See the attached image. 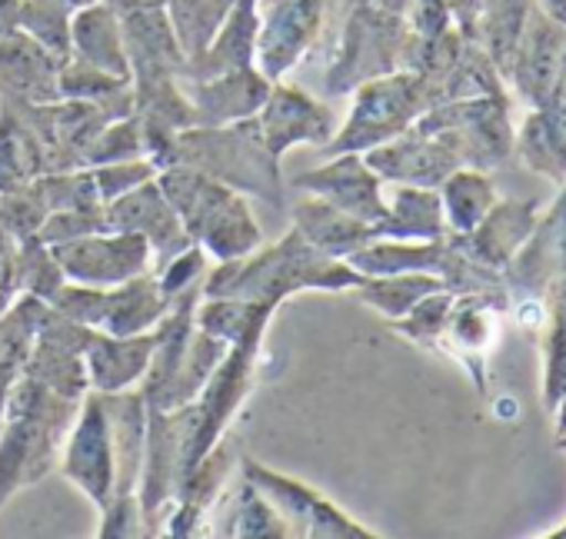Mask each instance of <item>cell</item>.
Returning <instances> with one entry per match:
<instances>
[{
  "label": "cell",
  "mask_w": 566,
  "mask_h": 539,
  "mask_svg": "<svg viewBox=\"0 0 566 539\" xmlns=\"http://www.w3.org/2000/svg\"><path fill=\"white\" fill-rule=\"evenodd\" d=\"M510 314L539 347V400L553 416L566 397V183L503 270Z\"/></svg>",
  "instance_id": "1"
},
{
  "label": "cell",
  "mask_w": 566,
  "mask_h": 539,
  "mask_svg": "<svg viewBox=\"0 0 566 539\" xmlns=\"http://www.w3.org/2000/svg\"><path fill=\"white\" fill-rule=\"evenodd\" d=\"M360 281L347 260L327 256L291 226L280 240L260 243L247 256L210 263L203 277V297H233L243 304L280 310L297 294H347Z\"/></svg>",
  "instance_id": "2"
},
{
  "label": "cell",
  "mask_w": 566,
  "mask_h": 539,
  "mask_svg": "<svg viewBox=\"0 0 566 539\" xmlns=\"http://www.w3.org/2000/svg\"><path fill=\"white\" fill-rule=\"evenodd\" d=\"M77 410L81 400L21 373L0 416V509L57 469Z\"/></svg>",
  "instance_id": "3"
},
{
  "label": "cell",
  "mask_w": 566,
  "mask_h": 539,
  "mask_svg": "<svg viewBox=\"0 0 566 539\" xmlns=\"http://www.w3.org/2000/svg\"><path fill=\"white\" fill-rule=\"evenodd\" d=\"M167 163H187L233 187L237 193L263 200L270 207H283V200H287V183H283V170H280L283 160L270 154L256 127V114L220 127L180 130L157 157V170Z\"/></svg>",
  "instance_id": "4"
},
{
  "label": "cell",
  "mask_w": 566,
  "mask_h": 539,
  "mask_svg": "<svg viewBox=\"0 0 566 539\" xmlns=\"http://www.w3.org/2000/svg\"><path fill=\"white\" fill-rule=\"evenodd\" d=\"M157 187L177 210L190 243H197L213 263L247 256L263 243L260 223L243 193L187 167L167 163L157 170Z\"/></svg>",
  "instance_id": "5"
},
{
  "label": "cell",
  "mask_w": 566,
  "mask_h": 539,
  "mask_svg": "<svg viewBox=\"0 0 566 539\" xmlns=\"http://www.w3.org/2000/svg\"><path fill=\"white\" fill-rule=\"evenodd\" d=\"M413 51V31L407 18L377 4H354L340 11L337 44L324 74L327 97H347L374 77L407 71Z\"/></svg>",
  "instance_id": "6"
},
{
  "label": "cell",
  "mask_w": 566,
  "mask_h": 539,
  "mask_svg": "<svg viewBox=\"0 0 566 539\" xmlns=\"http://www.w3.org/2000/svg\"><path fill=\"white\" fill-rule=\"evenodd\" d=\"M413 127L437 137L460 160V167L493 173L513 160V94L447 101L430 107Z\"/></svg>",
  "instance_id": "7"
},
{
  "label": "cell",
  "mask_w": 566,
  "mask_h": 539,
  "mask_svg": "<svg viewBox=\"0 0 566 539\" xmlns=\"http://www.w3.org/2000/svg\"><path fill=\"white\" fill-rule=\"evenodd\" d=\"M433 107L430 91L420 74L397 71L387 77H374L354 91V107L347 120L337 127L324 150V157L337 154H364L370 147H380L413 127L427 110Z\"/></svg>",
  "instance_id": "8"
},
{
  "label": "cell",
  "mask_w": 566,
  "mask_h": 539,
  "mask_svg": "<svg viewBox=\"0 0 566 539\" xmlns=\"http://www.w3.org/2000/svg\"><path fill=\"white\" fill-rule=\"evenodd\" d=\"M193 430H197L193 403L177 410L147 406V443H144V473H140L144 536H164L180 479L193 466Z\"/></svg>",
  "instance_id": "9"
},
{
  "label": "cell",
  "mask_w": 566,
  "mask_h": 539,
  "mask_svg": "<svg viewBox=\"0 0 566 539\" xmlns=\"http://www.w3.org/2000/svg\"><path fill=\"white\" fill-rule=\"evenodd\" d=\"M111 430H114V493L101 509V539H140V473L147 443V400L140 390L104 393Z\"/></svg>",
  "instance_id": "10"
},
{
  "label": "cell",
  "mask_w": 566,
  "mask_h": 539,
  "mask_svg": "<svg viewBox=\"0 0 566 539\" xmlns=\"http://www.w3.org/2000/svg\"><path fill=\"white\" fill-rule=\"evenodd\" d=\"M256 71L273 84L304 64L340 21V0H256Z\"/></svg>",
  "instance_id": "11"
},
{
  "label": "cell",
  "mask_w": 566,
  "mask_h": 539,
  "mask_svg": "<svg viewBox=\"0 0 566 539\" xmlns=\"http://www.w3.org/2000/svg\"><path fill=\"white\" fill-rule=\"evenodd\" d=\"M240 476H247L273 503V509L287 519L294 539H377L374 529L357 522L321 489L287 473H276L253 456L240 459Z\"/></svg>",
  "instance_id": "12"
},
{
  "label": "cell",
  "mask_w": 566,
  "mask_h": 539,
  "mask_svg": "<svg viewBox=\"0 0 566 539\" xmlns=\"http://www.w3.org/2000/svg\"><path fill=\"white\" fill-rule=\"evenodd\" d=\"M263 334H266V327H253V330L240 334L227 347L223 360L210 373V380L200 390V397L193 400V416H197V430H193V466L200 463L203 453H210L227 436L230 423L237 420L240 406L247 403V397L253 390V377H256V360H260Z\"/></svg>",
  "instance_id": "13"
},
{
  "label": "cell",
  "mask_w": 566,
  "mask_h": 539,
  "mask_svg": "<svg viewBox=\"0 0 566 539\" xmlns=\"http://www.w3.org/2000/svg\"><path fill=\"white\" fill-rule=\"evenodd\" d=\"M57 469L97 509H104L111 503V493H114V430H111L104 393L91 390L81 400V410H77V420L64 440Z\"/></svg>",
  "instance_id": "14"
},
{
  "label": "cell",
  "mask_w": 566,
  "mask_h": 539,
  "mask_svg": "<svg viewBox=\"0 0 566 539\" xmlns=\"http://www.w3.org/2000/svg\"><path fill=\"white\" fill-rule=\"evenodd\" d=\"M51 250L64 270V277L71 284H87V287H117L154 270L150 243L140 233H124V230L87 233L67 243H54Z\"/></svg>",
  "instance_id": "15"
},
{
  "label": "cell",
  "mask_w": 566,
  "mask_h": 539,
  "mask_svg": "<svg viewBox=\"0 0 566 539\" xmlns=\"http://www.w3.org/2000/svg\"><path fill=\"white\" fill-rule=\"evenodd\" d=\"M94 327H84L64 314H57L51 304L41 317L38 337L31 344V353L24 360V377L48 383L51 390L84 400L91 393L87 377V347L94 340Z\"/></svg>",
  "instance_id": "16"
},
{
  "label": "cell",
  "mask_w": 566,
  "mask_h": 539,
  "mask_svg": "<svg viewBox=\"0 0 566 539\" xmlns=\"http://www.w3.org/2000/svg\"><path fill=\"white\" fill-rule=\"evenodd\" d=\"M256 127L273 157H287L294 147H327L337 134L334 110L304 87L276 81L256 110Z\"/></svg>",
  "instance_id": "17"
},
{
  "label": "cell",
  "mask_w": 566,
  "mask_h": 539,
  "mask_svg": "<svg viewBox=\"0 0 566 539\" xmlns=\"http://www.w3.org/2000/svg\"><path fill=\"white\" fill-rule=\"evenodd\" d=\"M297 193H311L321 197L327 203H334L337 210L364 220V223H380L387 216V193H384V180L367 167L364 154H337L327 157V163L314 167V170H301L294 177Z\"/></svg>",
  "instance_id": "18"
},
{
  "label": "cell",
  "mask_w": 566,
  "mask_h": 539,
  "mask_svg": "<svg viewBox=\"0 0 566 539\" xmlns=\"http://www.w3.org/2000/svg\"><path fill=\"white\" fill-rule=\"evenodd\" d=\"M566 54V28L556 24L549 14H543L536 4L526 18V28L520 34V44L510 61L506 91L530 110L539 107L556 84L559 61Z\"/></svg>",
  "instance_id": "19"
},
{
  "label": "cell",
  "mask_w": 566,
  "mask_h": 539,
  "mask_svg": "<svg viewBox=\"0 0 566 539\" xmlns=\"http://www.w3.org/2000/svg\"><path fill=\"white\" fill-rule=\"evenodd\" d=\"M104 220H107V230L140 233L150 243L154 270L160 263H167L174 253H180L184 246H190V236H187L177 210L157 187V180H147L140 187L120 193L117 200H111L104 207Z\"/></svg>",
  "instance_id": "20"
},
{
  "label": "cell",
  "mask_w": 566,
  "mask_h": 539,
  "mask_svg": "<svg viewBox=\"0 0 566 539\" xmlns=\"http://www.w3.org/2000/svg\"><path fill=\"white\" fill-rule=\"evenodd\" d=\"M506 310L480 294H457L450 307L447 330L440 337V353L453 357L467 377L473 380V390L480 397H490V373H486V353L496 340L500 317Z\"/></svg>",
  "instance_id": "21"
},
{
  "label": "cell",
  "mask_w": 566,
  "mask_h": 539,
  "mask_svg": "<svg viewBox=\"0 0 566 539\" xmlns=\"http://www.w3.org/2000/svg\"><path fill=\"white\" fill-rule=\"evenodd\" d=\"M367 167L384 180V183H413V187H440L460 160L430 134L407 127L394 140L364 150Z\"/></svg>",
  "instance_id": "22"
},
{
  "label": "cell",
  "mask_w": 566,
  "mask_h": 539,
  "mask_svg": "<svg viewBox=\"0 0 566 539\" xmlns=\"http://www.w3.org/2000/svg\"><path fill=\"white\" fill-rule=\"evenodd\" d=\"M543 213V203L536 197L530 200H516V197H500L490 213L470 230V233H450L453 243L473 256L476 263L490 266V270H506V263L516 256V250L530 240L536 220Z\"/></svg>",
  "instance_id": "23"
},
{
  "label": "cell",
  "mask_w": 566,
  "mask_h": 539,
  "mask_svg": "<svg viewBox=\"0 0 566 539\" xmlns=\"http://www.w3.org/2000/svg\"><path fill=\"white\" fill-rule=\"evenodd\" d=\"M120 21H124L127 61H130V84L187 77V57L177 44V34L164 8L127 11L120 14Z\"/></svg>",
  "instance_id": "24"
},
{
  "label": "cell",
  "mask_w": 566,
  "mask_h": 539,
  "mask_svg": "<svg viewBox=\"0 0 566 539\" xmlns=\"http://www.w3.org/2000/svg\"><path fill=\"white\" fill-rule=\"evenodd\" d=\"M184 87L193 107V127H220L253 117L263 107L273 81L263 77L256 64H250L240 71H227L220 77L187 81Z\"/></svg>",
  "instance_id": "25"
},
{
  "label": "cell",
  "mask_w": 566,
  "mask_h": 539,
  "mask_svg": "<svg viewBox=\"0 0 566 539\" xmlns=\"http://www.w3.org/2000/svg\"><path fill=\"white\" fill-rule=\"evenodd\" d=\"M0 94L24 104L61 101V61L21 28L0 41Z\"/></svg>",
  "instance_id": "26"
},
{
  "label": "cell",
  "mask_w": 566,
  "mask_h": 539,
  "mask_svg": "<svg viewBox=\"0 0 566 539\" xmlns=\"http://www.w3.org/2000/svg\"><path fill=\"white\" fill-rule=\"evenodd\" d=\"M513 157L520 163L563 187L566 183V101L549 94L539 107H530L523 120L516 124L513 137Z\"/></svg>",
  "instance_id": "27"
},
{
  "label": "cell",
  "mask_w": 566,
  "mask_h": 539,
  "mask_svg": "<svg viewBox=\"0 0 566 539\" xmlns=\"http://www.w3.org/2000/svg\"><path fill=\"white\" fill-rule=\"evenodd\" d=\"M160 344V327L130 334V337H111V334H94L87 347V377L91 390L97 393H120V390H137L154 350Z\"/></svg>",
  "instance_id": "28"
},
{
  "label": "cell",
  "mask_w": 566,
  "mask_h": 539,
  "mask_svg": "<svg viewBox=\"0 0 566 539\" xmlns=\"http://www.w3.org/2000/svg\"><path fill=\"white\" fill-rule=\"evenodd\" d=\"M174 310V304L164 297L157 274L147 270L140 277H130L117 287H101V307L94 330L111 337H130L144 334L164 324V317Z\"/></svg>",
  "instance_id": "29"
},
{
  "label": "cell",
  "mask_w": 566,
  "mask_h": 539,
  "mask_svg": "<svg viewBox=\"0 0 566 539\" xmlns=\"http://www.w3.org/2000/svg\"><path fill=\"white\" fill-rule=\"evenodd\" d=\"M230 469H233V453L230 446L220 440L210 453L200 456V463L180 479V489H177V499H174V512L164 526V536H174V539H190V536H200V526L207 522L217 496L223 493L227 479H230Z\"/></svg>",
  "instance_id": "30"
},
{
  "label": "cell",
  "mask_w": 566,
  "mask_h": 539,
  "mask_svg": "<svg viewBox=\"0 0 566 539\" xmlns=\"http://www.w3.org/2000/svg\"><path fill=\"white\" fill-rule=\"evenodd\" d=\"M44 173H51L48 154L24 101L0 94V193H14Z\"/></svg>",
  "instance_id": "31"
},
{
  "label": "cell",
  "mask_w": 566,
  "mask_h": 539,
  "mask_svg": "<svg viewBox=\"0 0 566 539\" xmlns=\"http://www.w3.org/2000/svg\"><path fill=\"white\" fill-rule=\"evenodd\" d=\"M207 522L213 526V536H233V539H294L287 519H283L273 503L247 479L240 476V483L233 489L223 486V493L217 496Z\"/></svg>",
  "instance_id": "32"
},
{
  "label": "cell",
  "mask_w": 566,
  "mask_h": 539,
  "mask_svg": "<svg viewBox=\"0 0 566 539\" xmlns=\"http://www.w3.org/2000/svg\"><path fill=\"white\" fill-rule=\"evenodd\" d=\"M71 54L130 81V61L124 44V21L120 14L104 4V0H91V4L77 8L71 18Z\"/></svg>",
  "instance_id": "33"
},
{
  "label": "cell",
  "mask_w": 566,
  "mask_h": 539,
  "mask_svg": "<svg viewBox=\"0 0 566 539\" xmlns=\"http://www.w3.org/2000/svg\"><path fill=\"white\" fill-rule=\"evenodd\" d=\"M291 220L311 246H317L321 253L337 256V260H347L350 253H357L360 246L377 240L374 223H364L311 193H301V200L291 207Z\"/></svg>",
  "instance_id": "34"
},
{
  "label": "cell",
  "mask_w": 566,
  "mask_h": 539,
  "mask_svg": "<svg viewBox=\"0 0 566 539\" xmlns=\"http://www.w3.org/2000/svg\"><path fill=\"white\" fill-rule=\"evenodd\" d=\"M256 0H237L233 11L227 14V21L220 24V31L213 34V41L207 44V51L187 64V81H207V77H220L227 71H240L250 67L256 57Z\"/></svg>",
  "instance_id": "35"
},
{
  "label": "cell",
  "mask_w": 566,
  "mask_h": 539,
  "mask_svg": "<svg viewBox=\"0 0 566 539\" xmlns=\"http://www.w3.org/2000/svg\"><path fill=\"white\" fill-rule=\"evenodd\" d=\"M387 216L377 223V236L390 240H440L447 236V216L437 187L387 183Z\"/></svg>",
  "instance_id": "36"
},
{
  "label": "cell",
  "mask_w": 566,
  "mask_h": 539,
  "mask_svg": "<svg viewBox=\"0 0 566 539\" xmlns=\"http://www.w3.org/2000/svg\"><path fill=\"white\" fill-rule=\"evenodd\" d=\"M443 253H447V236L440 240L377 236L357 253H350L347 263L364 277H380V274H437L440 277Z\"/></svg>",
  "instance_id": "37"
},
{
  "label": "cell",
  "mask_w": 566,
  "mask_h": 539,
  "mask_svg": "<svg viewBox=\"0 0 566 539\" xmlns=\"http://www.w3.org/2000/svg\"><path fill=\"white\" fill-rule=\"evenodd\" d=\"M440 203H443V216H447V230L450 233H470L486 213L490 207L500 200V190L493 183V173L476 170V167H457L440 187Z\"/></svg>",
  "instance_id": "38"
},
{
  "label": "cell",
  "mask_w": 566,
  "mask_h": 539,
  "mask_svg": "<svg viewBox=\"0 0 566 539\" xmlns=\"http://www.w3.org/2000/svg\"><path fill=\"white\" fill-rule=\"evenodd\" d=\"M533 4L536 0H483V8L476 14L473 41L486 51V57L500 71L503 84H506L510 61H513V51L520 44V34L526 28Z\"/></svg>",
  "instance_id": "39"
},
{
  "label": "cell",
  "mask_w": 566,
  "mask_h": 539,
  "mask_svg": "<svg viewBox=\"0 0 566 539\" xmlns=\"http://www.w3.org/2000/svg\"><path fill=\"white\" fill-rule=\"evenodd\" d=\"M433 290H447V284L437 274H380V277L360 274V281L347 294L364 307L377 310L384 320H397Z\"/></svg>",
  "instance_id": "40"
},
{
  "label": "cell",
  "mask_w": 566,
  "mask_h": 539,
  "mask_svg": "<svg viewBox=\"0 0 566 539\" xmlns=\"http://www.w3.org/2000/svg\"><path fill=\"white\" fill-rule=\"evenodd\" d=\"M233 4L237 0H167L164 11H167V21L177 34V44H180L187 64L207 51V44L213 41V34L233 11Z\"/></svg>",
  "instance_id": "41"
},
{
  "label": "cell",
  "mask_w": 566,
  "mask_h": 539,
  "mask_svg": "<svg viewBox=\"0 0 566 539\" xmlns=\"http://www.w3.org/2000/svg\"><path fill=\"white\" fill-rule=\"evenodd\" d=\"M77 8L67 0H24L21 4V31L41 41L61 64L71 57V18Z\"/></svg>",
  "instance_id": "42"
},
{
  "label": "cell",
  "mask_w": 566,
  "mask_h": 539,
  "mask_svg": "<svg viewBox=\"0 0 566 539\" xmlns=\"http://www.w3.org/2000/svg\"><path fill=\"white\" fill-rule=\"evenodd\" d=\"M453 297H457V294H450V290H433V294H427L423 300H417L403 317L387 320V324H390L394 334H400V337L410 340L413 347L440 350V337H443V330H447Z\"/></svg>",
  "instance_id": "43"
},
{
  "label": "cell",
  "mask_w": 566,
  "mask_h": 539,
  "mask_svg": "<svg viewBox=\"0 0 566 539\" xmlns=\"http://www.w3.org/2000/svg\"><path fill=\"white\" fill-rule=\"evenodd\" d=\"M14 277H18V294H34L51 304V297L67 284L64 270L54 256V250L41 240H24L18 243V263H14Z\"/></svg>",
  "instance_id": "44"
},
{
  "label": "cell",
  "mask_w": 566,
  "mask_h": 539,
  "mask_svg": "<svg viewBox=\"0 0 566 539\" xmlns=\"http://www.w3.org/2000/svg\"><path fill=\"white\" fill-rule=\"evenodd\" d=\"M147 157V144H144V127L137 120V114L117 117L111 120L94 144L87 147L84 167H101V163H120V160H137Z\"/></svg>",
  "instance_id": "45"
},
{
  "label": "cell",
  "mask_w": 566,
  "mask_h": 539,
  "mask_svg": "<svg viewBox=\"0 0 566 539\" xmlns=\"http://www.w3.org/2000/svg\"><path fill=\"white\" fill-rule=\"evenodd\" d=\"M210 256L197 246V243H190V246H184L180 253H174L167 263H160L154 274H157V284H160V290H164V297L170 300V304H177V300H184V297H193V294H203V277H207V270H210Z\"/></svg>",
  "instance_id": "46"
},
{
  "label": "cell",
  "mask_w": 566,
  "mask_h": 539,
  "mask_svg": "<svg viewBox=\"0 0 566 539\" xmlns=\"http://www.w3.org/2000/svg\"><path fill=\"white\" fill-rule=\"evenodd\" d=\"M130 87V81L124 77H114L81 57H67L61 64V97L64 101H101V97H111L117 91Z\"/></svg>",
  "instance_id": "47"
},
{
  "label": "cell",
  "mask_w": 566,
  "mask_h": 539,
  "mask_svg": "<svg viewBox=\"0 0 566 539\" xmlns=\"http://www.w3.org/2000/svg\"><path fill=\"white\" fill-rule=\"evenodd\" d=\"M101 230H107L104 207H67V210H54L41 223L34 240L54 246V243H67V240H77L87 233H101Z\"/></svg>",
  "instance_id": "48"
},
{
  "label": "cell",
  "mask_w": 566,
  "mask_h": 539,
  "mask_svg": "<svg viewBox=\"0 0 566 539\" xmlns=\"http://www.w3.org/2000/svg\"><path fill=\"white\" fill-rule=\"evenodd\" d=\"M94 170V183H97V193L104 203L117 200L120 193L147 183L157 177V163L150 157H137V160H120V163H101V167H91Z\"/></svg>",
  "instance_id": "49"
},
{
  "label": "cell",
  "mask_w": 566,
  "mask_h": 539,
  "mask_svg": "<svg viewBox=\"0 0 566 539\" xmlns=\"http://www.w3.org/2000/svg\"><path fill=\"white\" fill-rule=\"evenodd\" d=\"M14 263H18V243L4 230H0V314H4L18 297Z\"/></svg>",
  "instance_id": "50"
},
{
  "label": "cell",
  "mask_w": 566,
  "mask_h": 539,
  "mask_svg": "<svg viewBox=\"0 0 566 539\" xmlns=\"http://www.w3.org/2000/svg\"><path fill=\"white\" fill-rule=\"evenodd\" d=\"M437 4L453 18V28H460V34L473 41V28H476V14L483 8V0H437Z\"/></svg>",
  "instance_id": "51"
},
{
  "label": "cell",
  "mask_w": 566,
  "mask_h": 539,
  "mask_svg": "<svg viewBox=\"0 0 566 539\" xmlns=\"http://www.w3.org/2000/svg\"><path fill=\"white\" fill-rule=\"evenodd\" d=\"M21 4L24 0H0V41L21 28Z\"/></svg>",
  "instance_id": "52"
},
{
  "label": "cell",
  "mask_w": 566,
  "mask_h": 539,
  "mask_svg": "<svg viewBox=\"0 0 566 539\" xmlns=\"http://www.w3.org/2000/svg\"><path fill=\"white\" fill-rule=\"evenodd\" d=\"M104 4H111L117 14H127V11H144V8H164L167 0H104Z\"/></svg>",
  "instance_id": "53"
},
{
  "label": "cell",
  "mask_w": 566,
  "mask_h": 539,
  "mask_svg": "<svg viewBox=\"0 0 566 539\" xmlns=\"http://www.w3.org/2000/svg\"><path fill=\"white\" fill-rule=\"evenodd\" d=\"M536 8H539L543 14H549L556 24L566 28V0H536Z\"/></svg>",
  "instance_id": "54"
},
{
  "label": "cell",
  "mask_w": 566,
  "mask_h": 539,
  "mask_svg": "<svg viewBox=\"0 0 566 539\" xmlns=\"http://www.w3.org/2000/svg\"><path fill=\"white\" fill-rule=\"evenodd\" d=\"M377 8H384V11H390V14H400V18H407L410 14V8L417 4V0H374Z\"/></svg>",
  "instance_id": "55"
},
{
  "label": "cell",
  "mask_w": 566,
  "mask_h": 539,
  "mask_svg": "<svg viewBox=\"0 0 566 539\" xmlns=\"http://www.w3.org/2000/svg\"><path fill=\"white\" fill-rule=\"evenodd\" d=\"M553 94L566 101V54H563V61H559V74H556V84H553Z\"/></svg>",
  "instance_id": "56"
},
{
  "label": "cell",
  "mask_w": 566,
  "mask_h": 539,
  "mask_svg": "<svg viewBox=\"0 0 566 539\" xmlns=\"http://www.w3.org/2000/svg\"><path fill=\"white\" fill-rule=\"evenodd\" d=\"M553 416H556V433H559V430H566V397L559 400V406H556V413H553Z\"/></svg>",
  "instance_id": "57"
},
{
  "label": "cell",
  "mask_w": 566,
  "mask_h": 539,
  "mask_svg": "<svg viewBox=\"0 0 566 539\" xmlns=\"http://www.w3.org/2000/svg\"><path fill=\"white\" fill-rule=\"evenodd\" d=\"M546 539H566V522H563V526H556V529H549V532H546Z\"/></svg>",
  "instance_id": "58"
},
{
  "label": "cell",
  "mask_w": 566,
  "mask_h": 539,
  "mask_svg": "<svg viewBox=\"0 0 566 539\" xmlns=\"http://www.w3.org/2000/svg\"><path fill=\"white\" fill-rule=\"evenodd\" d=\"M354 4H374V0H340V11L344 8H354Z\"/></svg>",
  "instance_id": "59"
},
{
  "label": "cell",
  "mask_w": 566,
  "mask_h": 539,
  "mask_svg": "<svg viewBox=\"0 0 566 539\" xmlns=\"http://www.w3.org/2000/svg\"><path fill=\"white\" fill-rule=\"evenodd\" d=\"M556 450H563V453H566V430H559V433H556Z\"/></svg>",
  "instance_id": "60"
},
{
  "label": "cell",
  "mask_w": 566,
  "mask_h": 539,
  "mask_svg": "<svg viewBox=\"0 0 566 539\" xmlns=\"http://www.w3.org/2000/svg\"><path fill=\"white\" fill-rule=\"evenodd\" d=\"M71 8H84V4H91V0H67Z\"/></svg>",
  "instance_id": "61"
}]
</instances>
